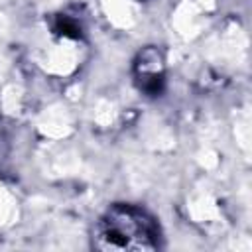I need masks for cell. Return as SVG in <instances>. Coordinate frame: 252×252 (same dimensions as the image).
<instances>
[{
	"label": "cell",
	"instance_id": "obj_1",
	"mask_svg": "<svg viewBox=\"0 0 252 252\" xmlns=\"http://www.w3.org/2000/svg\"><path fill=\"white\" fill-rule=\"evenodd\" d=\"M159 244L158 222L136 205L110 207L93 228V246L98 250H156Z\"/></svg>",
	"mask_w": 252,
	"mask_h": 252
}]
</instances>
